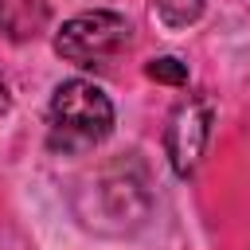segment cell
I'll list each match as a JSON object with an SVG mask.
<instances>
[{
    "instance_id": "7a4b0ae2",
    "label": "cell",
    "mask_w": 250,
    "mask_h": 250,
    "mask_svg": "<svg viewBox=\"0 0 250 250\" xmlns=\"http://www.w3.org/2000/svg\"><path fill=\"white\" fill-rule=\"evenodd\" d=\"M129 39H133V27H129L125 16H117V12H82V16H74L59 27L55 51L66 62L94 66V62L113 59L121 47H129Z\"/></svg>"
},
{
    "instance_id": "8992f818",
    "label": "cell",
    "mask_w": 250,
    "mask_h": 250,
    "mask_svg": "<svg viewBox=\"0 0 250 250\" xmlns=\"http://www.w3.org/2000/svg\"><path fill=\"white\" fill-rule=\"evenodd\" d=\"M145 74H148L152 82H168V86H184V82H188V66H184L180 59H172V55L152 59V62L145 66Z\"/></svg>"
},
{
    "instance_id": "277c9868",
    "label": "cell",
    "mask_w": 250,
    "mask_h": 250,
    "mask_svg": "<svg viewBox=\"0 0 250 250\" xmlns=\"http://www.w3.org/2000/svg\"><path fill=\"white\" fill-rule=\"evenodd\" d=\"M47 23V8L35 0H0V27L12 39H35Z\"/></svg>"
},
{
    "instance_id": "3957f363",
    "label": "cell",
    "mask_w": 250,
    "mask_h": 250,
    "mask_svg": "<svg viewBox=\"0 0 250 250\" xmlns=\"http://www.w3.org/2000/svg\"><path fill=\"white\" fill-rule=\"evenodd\" d=\"M207 133H211V105L203 98L180 102L168 129H164V148H168V160L180 176L195 172V164L203 156V145H207Z\"/></svg>"
},
{
    "instance_id": "52a82bcc",
    "label": "cell",
    "mask_w": 250,
    "mask_h": 250,
    "mask_svg": "<svg viewBox=\"0 0 250 250\" xmlns=\"http://www.w3.org/2000/svg\"><path fill=\"white\" fill-rule=\"evenodd\" d=\"M8 105H12V98H8V86H4V78H0V113H8Z\"/></svg>"
},
{
    "instance_id": "5b68a950",
    "label": "cell",
    "mask_w": 250,
    "mask_h": 250,
    "mask_svg": "<svg viewBox=\"0 0 250 250\" xmlns=\"http://www.w3.org/2000/svg\"><path fill=\"white\" fill-rule=\"evenodd\" d=\"M152 16L168 31H180V27H188V23H195L203 16V0H156L152 4Z\"/></svg>"
},
{
    "instance_id": "6da1fadb",
    "label": "cell",
    "mask_w": 250,
    "mask_h": 250,
    "mask_svg": "<svg viewBox=\"0 0 250 250\" xmlns=\"http://www.w3.org/2000/svg\"><path fill=\"white\" fill-rule=\"evenodd\" d=\"M109 129H113V105L94 82L70 78L55 90L47 113V145L55 152H86L102 145Z\"/></svg>"
}]
</instances>
